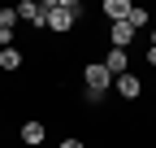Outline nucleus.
I'll return each mask as SVG.
<instances>
[{
  "label": "nucleus",
  "mask_w": 156,
  "mask_h": 148,
  "mask_svg": "<svg viewBox=\"0 0 156 148\" xmlns=\"http://www.w3.org/2000/svg\"><path fill=\"white\" fill-rule=\"evenodd\" d=\"M113 87H117V96H122V100H139L143 96V79H139V74H122V79H113Z\"/></svg>",
  "instance_id": "4"
},
{
  "label": "nucleus",
  "mask_w": 156,
  "mask_h": 148,
  "mask_svg": "<svg viewBox=\"0 0 156 148\" xmlns=\"http://www.w3.org/2000/svg\"><path fill=\"white\" fill-rule=\"evenodd\" d=\"M17 139H22L26 148H39V144L48 139V126L39 122V118H26V122H22V131H17Z\"/></svg>",
  "instance_id": "3"
},
{
  "label": "nucleus",
  "mask_w": 156,
  "mask_h": 148,
  "mask_svg": "<svg viewBox=\"0 0 156 148\" xmlns=\"http://www.w3.org/2000/svg\"><path fill=\"white\" fill-rule=\"evenodd\" d=\"M104 96H108V91H91V87H83V105H91V109L104 105Z\"/></svg>",
  "instance_id": "12"
},
{
  "label": "nucleus",
  "mask_w": 156,
  "mask_h": 148,
  "mask_svg": "<svg viewBox=\"0 0 156 148\" xmlns=\"http://www.w3.org/2000/svg\"><path fill=\"white\" fill-rule=\"evenodd\" d=\"M152 26H156V13H152Z\"/></svg>",
  "instance_id": "16"
},
{
  "label": "nucleus",
  "mask_w": 156,
  "mask_h": 148,
  "mask_svg": "<svg viewBox=\"0 0 156 148\" xmlns=\"http://www.w3.org/2000/svg\"><path fill=\"white\" fill-rule=\"evenodd\" d=\"M147 65H156V48H147Z\"/></svg>",
  "instance_id": "14"
},
{
  "label": "nucleus",
  "mask_w": 156,
  "mask_h": 148,
  "mask_svg": "<svg viewBox=\"0 0 156 148\" xmlns=\"http://www.w3.org/2000/svg\"><path fill=\"white\" fill-rule=\"evenodd\" d=\"M126 22H130L134 31H152V13H147V9H139V5H134V9H130V17H126Z\"/></svg>",
  "instance_id": "11"
},
{
  "label": "nucleus",
  "mask_w": 156,
  "mask_h": 148,
  "mask_svg": "<svg viewBox=\"0 0 156 148\" xmlns=\"http://www.w3.org/2000/svg\"><path fill=\"white\" fill-rule=\"evenodd\" d=\"M147 39H152V48H156V26H152V31H147Z\"/></svg>",
  "instance_id": "15"
},
{
  "label": "nucleus",
  "mask_w": 156,
  "mask_h": 148,
  "mask_svg": "<svg viewBox=\"0 0 156 148\" xmlns=\"http://www.w3.org/2000/svg\"><path fill=\"white\" fill-rule=\"evenodd\" d=\"M104 70L113 74V79L130 74V52H126V48H108V57H104Z\"/></svg>",
  "instance_id": "6"
},
{
  "label": "nucleus",
  "mask_w": 156,
  "mask_h": 148,
  "mask_svg": "<svg viewBox=\"0 0 156 148\" xmlns=\"http://www.w3.org/2000/svg\"><path fill=\"white\" fill-rule=\"evenodd\" d=\"M13 13H17V22H30L35 31H44V5L39 0H22V5H13Z\"/></svg>",
  "instance_id": "5"
},
{
  "label": "nucleus",
  "mask_w": 156,
  "mask_h": 148,
  "mask_svg": "<svg viewBox=\"0 0 156 148\" xmlns=\"http://www.w3.org/2000/svg\"><path fill=\"white\" fill-rule=\"evenodd\" d=\"M134 35H139V31H134L130 22H113V26H108V39H113V48H130V44H134Z\"/></svg>",
  "instance_id": "7"
},
{
  "label": "nucleus",
  "mask_w": 156,
  "mask_h": 148,
  "mask_svg": "<svg viewBox=\"0 0 156 148\" xmlns=\"http://www.w3.org/2000/svg\"><path fill=\"white\" fill-rule=\"evenodd\" d=\"M61 148H87L83 139H61Z\"/></svg>",
  "instance_id": "13"
},
{
  "label": "nucleus",
  "mask_w": 156,
  "mask_h": 148,
  "mask_svg": "<svg viewBox=\"0 0 156 148\" xmlns=\"http://www.w3.org/2000/svg\"><path fill=\"white\" fill-rule=\"evenodd\" d=\"M130 0H104V17H108V26L113 22H126V17H130Z\"/></svg>",
  "instance_id": "9"
},
{
  "label": "nucleus",
  "mask_w": 156,
  "mask_h": 148,
  "mask_svg": "<svg viewBox=\"0 0 156 148\" xmlns=\"http://www.w3.org/2000/svg\"><path fill=\"white\" fill-rule=\"evenodd\" d=\"M13 31H17V13L0 9V48H13Z\"/></svg>",
  "instance_id": "8"
},
{
  "label": "nucleus",
  "mask_w": 156,
  "mask_h": 148,
  "mask_svg": "<svg viewBox=\"0 0 156 148\" xmlns=\"http://www.w3.org/2000/svg\"><path fill=\"white\" fill-rule=\"evenodd\" d=\"M78 17H83V0H44V31L69 35Z\"/></svg>",
  "instance_id": "1"
},
{
  "label": "nucleus",
  "mask_w": 156,
  "mask_h": 148,
  "mask_svg": "<svg viewBox=\"0 0 156 148\" xmlns=\"http://www.w3.org/2000/svg\"><path fill=\"white\" fill-rule=\"evenodd\" d=\"M22 61H26V57H22L17 48H0V70L13 74V70H22Z\"/></svg>",
  "instance_id": "10"
},
{
  "label": "nucleus",
  "mask_w": 156,
  "mask_h": 148,
  "mask_svg": "<svg viewBox=\"0 0 156 148\" xmlns=\"http://www.w3.org/2000/svg\"><path fill=\"white\" fill-rule=\"evenodd\" d=\"M83 83H87L91 91H108V87H113V74L104 70V61H87V65H83Z\"/></svg>",
  "instance_id": "2"
}]
</instances>
